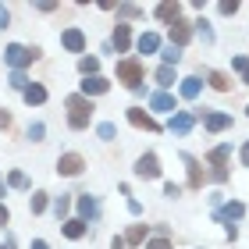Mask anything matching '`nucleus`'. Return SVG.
Segmentation results:
<instances>
[{
  "label": "nucleus",
  "instance_id": "1",
  "mask_svg": "<svg viewBox=\"0 0 249 249\" xmlns=\"http://www.w3.org/2000/svg\"><path fill=\"white\" fill-rule=\"evenodd\" d=\"M93 100L82 96V93H75V96H68V124L78 132V128H89V118H93Z\"/></svg>",
  "mask_w": 249,
  "mask_h": 249
},
{
  "label": "nucleus",
  "instance_id": "2",
  "mask_svg": "<svg viewBox=\"0 0 249 249\" xmlns=\"http://www.w3.org/2000/svg\"><path fill=\"white\" fill-rule=\"evenodd\" d=\"M39 57V50L36 47H21V43H11V47L4 50V61L11 64V68H15V71H21V68H25V64H32V61H36Z\"/></svg>",
  "mask_w": 249,
  "mask_h": 249
},
{
  "label": "nucleus",
  "instance_id": "3",
  "mask_svg": "<svg viewBox=\"0 0 249 249\" xmlns=\"http://www.w3.org/2000/svg\"><path fill=\"white\" fill-rule=\"evenodd\" d=\"M118 78L128 89H139L142 86V64L135 61V57H128V61H118Z\"/></svg>",
  "mask_w": 249,
  "mask_h": 249
},
{
  "label": "nucleus",
  "instance_id": "4",
  "mask_svg": "<svg viewBox=\"0 0 249 249\" xmlns=\"http://www.w3.org/2000/svg\"><path fill=\"white\" fill-rule=\"evenodd\" d=\"M228 157H231V146H213V150H210L213 182H224V178H228Z\"/></svg>",
  "mask_w": 249,
  "mask_h": 249
},
{
  "label": "nucleus",
  "instance_id": "5",
  "mask_svg": "<svg viewBox=\"0 0 249 249\" xmlns=\"http://www.w3.org/2000/svg\"><path fill=\"white\" fill-rule=\"evenodd\" d=\"M135 175L139 178H160V160H157V153H142L139 160H135Z\"/></svg>",
  "mask_w": 249,
  "mask_h": 249
},
{
  "label": "nucleus",
  "instance_id": "6",
  "mask_svg": "<svg viewBox=\"0 0 249 249\" xmlns=\"http://www.w3.org/2000/svg\"><path fill=\"white\" fill-rule=\"evenodd\" d=\"M82 167H86V160H82L78 153H64L61 160H57V171H61V175H68V178L82 175Z\"/></svg>",
  "mask_w": 249,
  "mask_h": 249
},
{
  "label": "nucleus",
  "instance_id": "7",
  "mask_svg": "<svg viewBox=\"0 0 249 249\" xmlns=\"http://www.w3.org/2000/svg\"><path fill=\"white\" fill-rule=\"evenodd\" d=\"M61 43H64V50H71V53H82V50H86V36H82V29H64Z\"/></svg>",
  "mask_w": 249,
  "mask_h": 249
},
{
  "label": "nucleus",
  "instance_id": "8",
  "mask_svg": "<svg viewBox=\"0 0 249 249\" xmlns=\"http://www.w3.org/2000/svg\"><path fill=\"white\" fill-rule=\"evenodd\" d=\"M192 39V25L185 18H178L175 25H171V47H185V43Z\"/></svg>",
  "mask_w": 249,
  "mask_h": 249
},
{
  "label": "nucleus",
  "instance_id": "9",
  "mask_svg": "<svg viewBox=\"0 0 249 249\" xmlns=\"http://www.w3.org/2000/svg\"><path fill=\"white\" fill-rule=\"evenodd\" d=\"M128 121L135 124V128H146V132H157V128H160V124H157L150 114H146V110H139V107H132V110H128Z\"/></svg>",
  "mask_w": 249,
  "mask_h": 249
},
{
  "label": "nucleus",
  "instance_id": "10",
  "mask_svg": "<svg viewBox=\"0 0 249 249\" xmlns=\"http://www.w3.org/2000/svg\"><path fill=\"white\" fill-rule=\"evenodd\" d=\"M107 89H110L107 78L93 75V78H86V82H82V96H100V93H107Z\"/></svg>",
  "mask_w": 249,
  "mask_h": 249
},
{
  "label": "nucleus",
  "instance_id": "11",
  "mask_svg": "<svg viewBox=\"0 0 249 249\" xmlns=\"http://www.w3.org/2000/svg\"><path fill=\"white\" fill-rule=\"evenodd\" d=\"M203 124H207V132H224V128H231V118H228V114H217V110H213V114L203 118Z\"/></svg>",
  "mask_w": 249,
  "mask_h": 249
},
{
  "label": "nucleus",
  "instance_id": "12",
  "mask_svg": "<svg viewBox=\"0 0 249 249\" xmlns=\"http://www.w3.org/2000/svg\"><path fill=\"white\" fill-rule=\"evenodd\" d=\"M192 124H196V118H192V114H185V110H182V114H175V118H171V124H167V128H171L175 135H185V132L192 128Z\"/></svg>",
  "mask_w": 249,
  "mask_h": 249
},
{
  "label": "nucleus",
  "instance_id": "13",
  "mask_svg": "<svg viewBox=\"0 0 249 249\" xmlns=\"http://www.w3.org/2000/svg\"><path fill=\"white\" fill-rule=\"evenodd\" d=\"M242 213H246V207H242L239 199H235V203H228V207H221L217 213H213V217H217V221H239Z\"/></svg>",
  "mask_w": 249,
  "mask_h": 249
},
{
  "label": "nucleus",
  "instance_id": "14",
  "mask_svg": "<svg viewBox=\"0 0 249 249\" xmlns=\"http://www.w3.org/2000/svg\"><path fill=\"white\" fill-rule=\"evenodd\" d=\"M178 15H182V7H178V4H171V0L157 4V18H160V21H171V25H175V21H178Z\"/></svg>",
  "mask_w": 249,
  "mask_h": 249
},
{
  "label": "nucleus",
  "instance_id": "15",
  "mask_svg": "<svg viewBox=\"0 0 249 249\" xmlns=\"http://www.w3.org/2000/svg\"><path fill=\"white\" fill-rule=\"evenodd\" d=\"M185 164H189V185L192 189H203V167H199V160L185 153Z\"/></svg>",
  "mask_w": 249,
  "mask_h": 249
},
{
  "label": "nucleus",
  "instance_id": "16",
  "mask_svg": "<svg viewBox=\"0 0 249 249\" xmlns=\"http://www.w3.org/2000/svg\"><path fill=\"white\" fill-rule=\"evenodd\" d=\"M25 104H29V107H39V104H47V89H43L39 82H32V86L25 89Z\"/></svg>",
  "mask_w": 249,
  "mask_h": 249
},
{
  "label": "nucleus",
  "instance_id": "17",
  "mask_svg": "<svg viewBox=\"0 0 249 249\" xmlns=\"http://www.w3.org/2000/svg\"><path fill=\"white\" fill-rule=\"evenodd\" d=\"M160 50V36L157 32H142L139 36V53H157Z\"/></svg>",
  "mask_w": 249,
  "mask_h": 249
},
{
  "label": "nucleus",
  "instance_id": "18",
  "mask_svg": "<svg viewBox=\"0 0 249 249\" xmlns=\"http://www.w3.org/2000/svg\"><path fill=\"white\" fill-rule=\"evenodd\" d=\"M78 213H82V221H96V213H100L96 199L93 196H82V199H78Z\"/></svg>",
  "mask_w": 249,
  "mask_h": 249
},
{
  "label": "nucleus",
  "instance_id": "19",
  "mask_svg": "<svg viewBox=\"0 0 249 249\" xmlns=\"http://www.w3.org/2000/svg\"><path fill=\"white\" fill-rule=\"evenodd\" d=\"M150 107H153V110H160V114H167V110H175V96H167V93H153V96H150Z\"/></svg>",
  "mask_w": 249,
  "mask_h": 249
},
{
  "label": "nucleus",
  "instance_id": "20",
  "mask_svg": "<svg viewBox=\"0 0 249 249\" xmlns=\"http://www.w3.org/2000/svg\"><path fill=\"white\" fill-rule=\"evenodd\" d=\"M128 43H132V29H128V25H118V29H114V47H118V53L128 50Z\"/></svg>",
  "mask_w": 249,
  "mask_h": 249
},
{
  "label": "nucleus",
  "instance_id": "21",
  "mask_svg": "<svg viewBox=\"0 0 249 249\" xmlns=\"http://www.w3.org/2000/svg\"><path fill=\"white\" fill-rule=\"evenodd\" d=\"M199 89H203L199 78H182V89H178V93H182L185 100H196V96H199Z\"/></svg>",
  "mask_w": 249,
  "mask_h": 249
},
{
  "label": "nucleus",
  "instance_id": "22",
  "mask_svg": "<svg viewBox=\"0 0 249 249\" xmlns=\"http://www.w3.org/2000/svg\"><path fill=\"white\" fill-rule=\"evenodd\" d=\"M64 235H68V239H82V235H86V221L82 217H78V221H64Z\"/></svg>",
  "mask_w": 249,
  "mask_h": 249
},
{
  "label": "nucleus",
  "instance_id": "23",
  "mask_svg": "<svg viewBox=\"0 0 249 249\" xmlns=\"http://www.w3.org/2000/svg\"><path fill=\"white\" fill-rule=\"evenodd\" d=\"M210 86L217 89V93H228V89H231V82H228V75H224V71H210Z\"/></svg>",
  "mask_w": 249,
  "mask_h": 249
},
{
  "label": "nucleus",
  "instance_id": "24",
  "mask_svg": "<svg viewBox=\"0 0 249 249\" xmlns=\"http://www.w3.org/2000/svg\"><path fill=\"white\" fill-rule=\"evenodd\" d=\"M124 242H132V246L146 242V224H132V228H128V235H124Z\"/></svg>",
  "mask_w": 249,
  "mask_h": 249
},
{
  "label": "nucleus",
  "instance_id": "25",
  "mask_svg": "<svg viewBox=\"0 0 249 249\" xmlns=\"http://www.w3.org/2000/svg\"><path fill=\"white\" fill-rule=\"evenodd\" d=\"M96 68H100L96 57H82V61H78V71H82L86 78H93V75H96Z\"/></svg>",
  "mask_w": 249,
  "mask_h": 249
},
{
  "label": "nucleus",
  "instance_id": "26",
  "mask_svg": "<svg viewBox=\"0 0 249 249\" xmlns=\"http://www.w3.org/2000/svg\"><path fill=\"white\" fill-rule=\"evenodd\" d=\"M231 68L242 75V82L249 86V57H231Z\"/></svg>",
  "mask_w": 249,
  "mask_h": 249
},
{
  "label": "nucleus",
  "instance_id": "27",
  "mask_svg": "<svg viewBox=\"0 0 249 249\" xmlns=\"http://www.w3.org/2000/svg\"><path fill=\"white\" fill-rule=\"evenodd\" d=\"M68 210H71V199H68V196H57V199H53V213H57V221L68 217Z\"/></svg>",
  "mask_w": 249,
  "mask_h": 249
},
{
  "label": "nucleus",
  "instance_id": "28",
  "mask_svg": "<svg viewBox=\"0 0 249 249\" xmlns=\"http://www.w3.org/2000/svg\"><path fill=\"white\" fill-rule=\"evenodd\" d=\"M157 82H160V86H175V68H157Z\"/></svg>",
  "mask_w": 249,
  "mask_h": 249
},
{
  "label": "nucleus",
  "instance_id": "29",
  "mask_svg": "<svg viewBox=\"0 0 249 249\" xmlns=\"http://www.w3.org/2000/svg\"><path fill=\"white\" fill-rule=\"evenodd\" d=\"M178 61H182V47H167V50H164V64L175 68Z\"/></svg>",
  "mask_w": 249,
  "mask_h": 249
},
{
  "label": "nucleus",
  "instance_id": "30",
  "mask_svg": "<svg viewBox=\"0 0 249 249\" xmlns=\"http://www.w3.org/2000/svg\"><path fill=\"white\" fill-rule=\"evenodd\" d=\"M7 82H11V86H15V89H21V93H25V89L32 86V82H29V78H25V75H21V71H11V78H7Z\"/></svg>",
  "mask_w": 249,
  "mask_h": 249
},
{
  "label": "nucleus",
  "instance_id": "31",
  "mask_svg": "<svg viewBox=\"0 0 249 249\" xmlns=\"http://www.w3.org/2000/svg\"><path fill=\"white\" fill-rule=\"evenodd\" d=\"M7 185H15V189H29V178L21 175V171H11V175H7Z\"/></svg>",
  "mask_w": 249,
  "mask_h": 249
},
{
  "label": "nucleus",
  "instance_id": "32",
  "mask_svg": "<svg viewBox=\"0 0 249 249\" xmlns=\"http://www.w3.org/2000/svg\"><path fill=\"white\" fill-rule=\"evenodd\" d=\"M47 210V192H32V213H43Z\"/></svg>",
  "mask_w": 249,
  "mask_h": 249
},
{
  "label": "nucleus",
  "instance_id": "33",
  "mask_svg": "<svg viewBox=\"0 0 249 249\" xmlns=\"http://www.w3.org/2000/svg\"><path fill=\"white\" fill-rule=\"evenodd\" d=\"M114 124H110V121H100V128H96V135H100V139H114Z\"/></svg>",
  "mask_w": 249,
  "mask_h": 249
},
{
  "label": "nucleus",
  "instance_id": "34",
  "mask_svg": "<svg viewBox=\"0 0 249 249\" xmlns=\"http://www.w3.org/2000/svg\"><path fill=\"white\" fill-rule=\"evenodd\" d=\"M43 135H47V128H43V121H36V124H29V139H32V142H39Z\"/></svg>",
  "mask_w": 249,
  "mask_h": 249
},
{
  "label": "nucleus",
  "instance_id": "35",
  "mask_svg": "<svg viewBox=\"0 0 249 249\" xmlns=\"http://www.w3.org/2000/svg\"><path fill=\"white\" fill-rule=\"evenodd\" d=\"M118 11H121L124 18H139V15H142V7H139V4H121Z\"/></svg>",
  "mask_w": 249,
  "mask_h": 249
},
{
  "label": "nucleus",
  "instance_id": "36",
  "mask_svg": "<svg viewBox=\"0 0 249 249\" xmlns=\"http://www.w3.org/2000/svg\"><path fill=\"white\" fill-rule=\"evenodd\" d=\"M196 29H199V36H203V43H213V29L207 25V21H196Z\"/></svg>",
  "mask_w": 249,
  "mask_h": 249
},
{
  "label": "nucleus",
  "instance_id": "37",
  "mask_svg": "<svg viewBox=\"0 0 249 249\" xmlns=\"http://www.w3.org/2000/svg\"><path fill=\"white\" fill-rule=\"evenodd\" d=\"M217 11H221V15H235L239 4H235V0H224V4H217Z\"/></svg>",
  "mask_w": 249,
  "mask_h": 249
},
{
  "label": "nucleus",
  "instance_id": "38",
  "mask_svg": "<svg viewBox=\"0 0 249 249\" xmlns=\"http://www.w3.org/2000/svg\"><path fill=\"white\" fill-rule=\"evenodd\" d=\"M146 249H171V242H167V239H150Z\"/></svg>",
  "mask_w": 249,
  "mask_h": 249
},
{
  "label": "nucleus",
  "instance_id": "39",
  "mask_svg": "<svg viewBox=\"0 0 249 249\" xmlns=\"http://www.w3.org/2000/svg\"><path fill=\"white\" fill-rule=\"evenodd\" d=\"M164 196H171V199H175V196H182V185H175V182H167V185H164Z\"/></svg>",
  "mask_w": 249,
  "mask_h": 249
},
{
  "label": "nucleus",
  "instance_id": "40",
  "mask_svg": "<svg viewBox=\"0 0 249 249\" xmlns=\"http://www.w3.org/2000/svg\"><path fill=\"white\" fill-rule=\"evenodd\" d=\"M7 21H11V15H7V7H4V4H0V32H4V29H7Z\"/></svg>",
  "mask_w": 249,
  "mask_h": 249
},
{
  "label": "nucleus",
  "instance_id": "41",
  "mask_svg": "<svg viewBox=\"0 0 249 249\" xmlns=\"http://www.w3.org/2000/svg\"><path fill=\"white\" fill-rule=\"evenodd\" d=\"M7 221H11V210L4 207V203H0V228H4V224H7Z\"/></svg>",
  "mask_w": 249,
  "mask_h": 249
},
{
  "label": "nucleus",
  "instance_id": "42",
  "mask_svg": "<svg viewBox=\"0 0 249 249\" xmlns=\"http://www.w3.org/2000/svg\"><path fill=\"white\" fill-rule=\"evenodd\" d=\"M7 124H11V114H7V110H0V128H7Z\"/></svg>",
  "mask_w": 249,
  "mask_h": 249
},
{
  "label": "nucleus",
  "instance_id": "43",
  "mask_svg": "<svg viewBox=\"0 0 249 249\" xmlns=\"http://www.w3.org/2000/svg\"><path fill=\"white\" fill-rule=\"evenodd\" d=\"M0 249H15V239H11V235H4V242H0Z\"/></svg>",
  "mask_w": 249,
  "mask_h": 249
},
{
  "label": "nucleus",
  "instance_id": "44",
  "mask_svg": "<svg viewBox=\"0 0 249 249\" xmlns=\"http://www.w3.org/2000/svg\"><path fill=\"white\" fill-rule=\"evenodd\" d=\"M29 249H50V246H47V242H43V239H36V242H32Z\"/></svg>",
  "mask_w": 249,
  "mask_h": 249
},
{
  "label": "nucleus",
  "instance_id": "45",
  "mask_svg": "<svg viewBox=\"0 0 249 249\" xmlns=\"http://www.w3.org/2000/svg\"><path fill=\"white\" fill-rule=\"evenodd\" d=\"M242 164H246V167H249V142H246V146H242Z\"/></svg>",
  "mask_w": 249,
  "mask_h": 249
},
{
  "label": "nucleus",
  "instance_id": "46",
  "mask_svg": "<svg viewBox=\"0 0 249 249\" xmlns=\"http://www.w3.org/2000/svg\"><path fill=\"white\" fill-rule=\"evenodd\" d=\"M124 246H128L124 239H114V242H110V249H124Z\"/></svg>",
  "mask_w": 249,
  "mask_h": 249
},
{
  "label": "nucleus",
  "instance_id": "47",
  "mask_svg": "<svg viewBox=\"0 0 249 249\" xmlns=\"http://www.w3.org/2000/svg\"><path fill=\"white\" fill-rule=\"evenodd\" d=\"M0 196H7V189H4V185H0Z\"/></svg>",
  "mask_w": 249,
  "mask_h": 249
},
{
  "label": "nucleus",
  "instance_id": "48",
  "mask_svg": "<svg viewBox=\"0 0 249 249\" xmlns=\"http://www.w3.org/2000/svg\"><path fill=\"white\" fill-rule=\"evenodd\" d=\"M246 114H249V107H246Z\"/></svg>",
  "mask_w": 249,
  "mask_h": 249
}]
</instances>
